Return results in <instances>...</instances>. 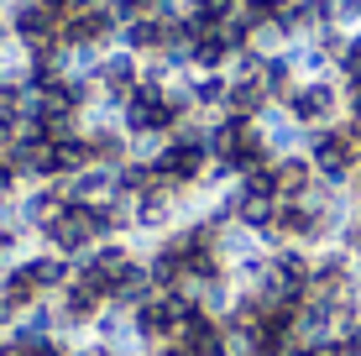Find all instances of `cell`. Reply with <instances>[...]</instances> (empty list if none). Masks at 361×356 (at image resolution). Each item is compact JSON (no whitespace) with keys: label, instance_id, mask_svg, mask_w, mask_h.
Masks as SVG:
<instances>
[{"label":"cell","instance_id":"1","mask_svg":"<svg viewBox=\"0 0 361 356\" xmlns=\"http://www.w3.org/2000/svg\"><path fill=\"white\" fill-rule=\"evenodd\" d=\"M304 152H309V163H314L319 183H330V189H351V183H356V173H361V147L351 142L345 121H335V126L309 131Z\"/></svg>","mask_w":361,"mask_h":356},{"label":"cell","instance_id":"2","mask_svg":"<svg viewBox=\"0 0 361 356\" xmlns=\"http://www.w3.org/2000/svg\"><path fill=\"white\" fill-rule=\"evenodd\" d=\"M283 110H288L304 131H319V126L345 121V84H341V73H325V79H298L293 90H288V100H283Z\"/></svg>","mask_w":361,"mask_h":356},{"label":"cell","instance_id":"3","mask_svg":"<svg viewBox=\"0 0 361 356\" xmlns=\"http://www.w3.org/2000/svg\"><path fill=\"white\" fill-rule=\"evenodd\" d=\"M136 84H142V58L126 53V47H105V58H99V68H94V94H105L110 105L126 110Z\"/></svg>","mask_w":361,"mask_h":356},{"label":"cell","instance_id":"4","mask_svg":"<svg viewBox=\"0 0 361 356\" xmlns=\"http://www.w3.org/2000/svg\"><path fill=\"white\" fill-rule=\"evenodd\" d=\"M116 16H110L105 6H90V11H73L63 16V27H58V42L63 47H116Z\"/></svg>","mask_w":361,"mask_h":356},{"label":"cell","instance_id":"5","mask_svg":"<svg viewBox=\"0 0 361 356\" xmlns=\"http://www.w3.org/2000/svg\"><path fill=\"white\" fill-rule=\"evenodd\" d=\"M6 21H11L16 42H47V37H58V27H63V16L53 6H42V0H16L6 11Z\"/></svg>","mask_w":361,"mask_h":356},{"label":"cell","instance_id":"6","mask_svg":"<svg viewBox=\"0 0 361 356\" xmlns=\"http://www.w3.org/2000/svg\"><path fill=\"white\" fill-rule=\"evenodd\" d=\"M116 47H126V53H136V58H157L168 47V21L136 16V21H126V27L116 32Z\"/></svg>","mask_w":361,"mask_h":356},{"label":"cell","instance_id":"7","mask_svg":"<svg viewBox=\"0 0 361 356\" xmlns=\"http://www.w3.org/2000/svg\"><path fill=\"white\" fill-rule=\"evenodd\" d=\"M272 173H278V200H304L309 189L319 183L309 152H288V157H272Z\"/></svg>","mask_w":361,"mask_h":356},{"label":"cell","instance_id":"8","mask_svg":"<svg viewBox=\"0 0 361 356\" xmlns=\"http://www.w3.org/2000/svg\"><path fill=\"white\" fill-rule=\"evenodd\" d=\"M235 58V47L226 42V32H199L194 37V68L199 73H226Z\"/></svg>","mask_w":361,"mask_h":356},{"label":"cell","instance_id":"9","mask_svg":"<svg viewBox=\"0 0 361 356\" xmlns=\"http://www.w3.org/2000/svg\"><path fill=\"white\" fill-rule=\"evenodd\" d=\"M257 79H262V90H267V100H288V90L298 84V73H293V63H288V53H278V58H262V73H257Z\"/></svg>","mask_w":361,"mask_h":356},{"label":"cell","instance_id":"10","mask_svg":"<svg viewBox=\"0 0 361 356\" xmlns=\"http://www.w3.org/2000/svg\"><path fill=\"white\" fill-rule=\"evenodd\" d=\"M335 73H341V79H361V27L345 32V47H341V58H335Z\"/></svg>","mask_w":361,"mask_h":356},{"label":"cell","instance_id":"11","mask_svg":"<svg viewBox=\"0 0 361 356\" xmlns=\"http://www.w3.org/2000/svg\"><path fill=\"white\" fill-rule=\"evenodd\" d=\"M147 356H199V351H189V346H183V340H168V346H152Z\"/></svg>","mask_w":361,"mask_h":356}]
</instances>
